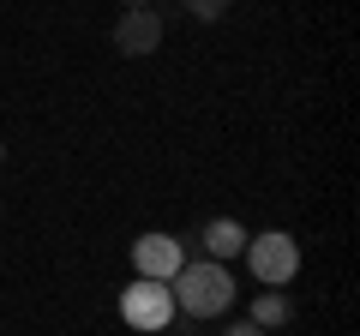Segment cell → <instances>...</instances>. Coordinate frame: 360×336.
<instances>
[{
	"instance_id": "1",
	"label": "cell",
	"mask_w": 360,
	"mask_h": 336,
	"mask_svg": "<svg viewBox=\"0 0 360 336\" xmlns=\"http://www.w3.org/2000/svg\"><path fill=\"white\" fill-rule=\"evenodd\" d=\"M168 295H174V306L186 312V318H222V312L234 306V276H229V264L198 259V264H180L174 271Z\"/></svg>"
},
{
	"instance_id": "2",
	"label": "cell",
	"mask_w": 360,
	"mask_h": 336,
	"mask_svg": "<svg viewBox=\"0 0 360 336\" xmlns=\"http://www.w3.org/2000/svg\"><path fill=\"white\" fill-rule=\"evenodd\" d=\"M246 264H252V276L264 288H283V283H295V271H300V240L288 228L246 234Z\"/></svg>"
},
{
	"instance_id": "3",
	"label": "cell",
	"mask_w": 360,
	"mask_h": 336,
	"mask_svg": "<svg viewBox=\"0 0 360 336\" xmlns=\"http://www.w3.org/2000/svg\"><path fill=\"white\" fill-rule=\"evenodd\" d=\"M120 318L132 324V330H168V318H174V295H168V283H132L127 295H120Z\"/></svg>"
},
{
	"instance_id": "4",
	"label": "cell",
	"mask_w": 360,
	"mask_h": 336,
	"mask_svg": "<svg viewBox=\"0 0 360 336\" xmlns=\"http://www.w3.org/2000/svg\"><path fill=\"white\" fill-rule=\"evenodd\" d=\"M180 264H186V246H180L174 234L150 228V234H139V240H132V271H139L144 283H174Z\"/></svg>"
},
{
	"instance_id": "5",
	"label": "cell",
	"mask_w": 360,
	"mask_h": 336,
	"mask_svg": "<svg viewBox=\"0 0 360 336\" xmlns=\"http://www.w3.org/2000/svg\"><path fill=\"white\" fill-rule=\"evenodd\" d=\"M115 49H120V54H156V49H162V18H156L150 6H139V13H120V25H115Z\"/></svg>"
},
{
	"instance_id": "6",
	"label": "cell",
	"mask_w": 360,
	"mask_h": 336,
	"mask_svg": "<svg viewBox=\"0 0 360 336\" xmlns=\"http://www.w3.org/2000/svg\"><path fill=\"white\" fill-rule=\"evenodd\" d=\"M198 246H205V259L229 264L234 252H246V228H240L234 217H217V222H205V234H198Z\"/></svg>"
},
{
	"instance_id": "7",
	"label": "cell",
	"mask_w": 360,
	"mask_h": 336,
	"mask_svg": "<svg viewBox=\"0 0 360 336\" xmlns=\"http://www.w3.org/2000/svg\"><path fill=\"white\" fill-rule=\"evenodd\" d=\"M288 318H295V306H288L283 288H270V295H258V300H252V324H258V330H283Z\"/></svg>"
},
{
	"instance_id": "8",
	"label": "cell",
	"mask_w": 360,
	"mask_h": 336,
	"mask_svg": "<svg viewBox=\"0 0 360 336\" xmlns=\"http://www.w3.org/2000/svg\"><path fill=\"white\" fill-rule=\"evenodd\" d=\"M186 13H193V18H205V25H217V18L229 13V0H186Z\"/></svg>"
},
{
	"instance_id": "9",
	"label": "cell",
	"mask_w": 360,
	"mask_h": 336,
	"mask_svg": "<svg viewBox=\"0 0 360 336\" xmlns=\"http://www.w3.org/2000/svg\"><path fill=\"white\" fill-rule=\"evenodd\" d=\"M222 336H264V330H258L252 318H240V324H229V330H222Z\"/></svg>"
},
{
	"instance_id": "10",
	"label": "cell",
	"mask_w": 360,
	"mask_h": 336,
	"mask_svg": "<svg viewBox=\"0 0 360 336\" xmlns=\"http://www.w3.org/2000/svg\"><path fill=\"white\" fill-rule=\"evenodd\" d=\"M139 6H150V0H127V13H139Z\"/></svg>"
},
{
	"instance_id": "11",
	"label": "cell",
	"mask_w": 360,
	"mask_h": 336,
	"mask_svg": "<svg viewBox=\"0 0 360 336\" xmlns=\"http://www.w3.org/2000/svg\"><path fill=\"white\" fill-rule=\"evenodd\" d=\"M0 162H6V144H0Z\"/></svg>"
}]
</instances>
